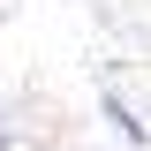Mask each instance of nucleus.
<instances>
[{"label":"nucleus","instance_id":"f03ea898","mask_svg":"<svg viewBox=\"0 0 151 151\" xmlns=\"http://www.w3.org/2000/svg\"><path fill=\"white\" fill-rule=\"evenodd\" d=\"M0 151H15V129H0Z\"/></svg>","mask_w":151,"mask_h":151},{"label":"nucleus","instance_id":"f257e3e1","mask_svg":"<svg viewBox=\"0 0 151 151\" xmlns=\"http://www.w3.org/2000/svg\"><path fill=\"white\" fill-rule=\"evenodd\" d=\"M106 121H113V136H121V144H144V121H136V113L121 106L113 91H106Z\"/></svg>","mask_w":151,"mask_h":151}]
</instances>
